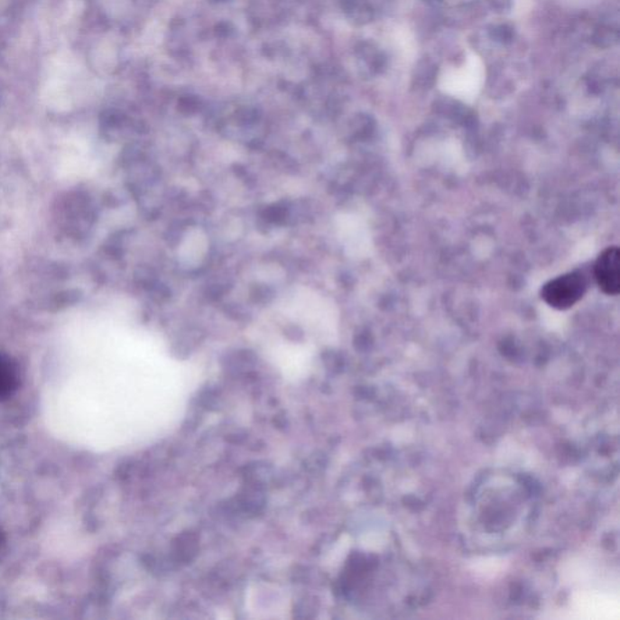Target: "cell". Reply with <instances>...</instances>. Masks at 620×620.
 I'll return each instance as SVG.
<instances>
[{"label": "cell", "instance_id": "6da1fadb", "mask_svg": "<svg viewBox=\"0 0 620 620\" xmlns=\"http://www.w3.org/2000/svg\"><path fill=\"white\" fill-rule=\"evenodd\" d=\"M588 279L583 272L566 273L551 280L541 289V296L548 306L558 310H569L586 295Z\"/></svg>", "mask_w": 620, "mask_h": 620}, {"label": "cell", "instance_id": "7a4b0ae2", "mask_svg": "<svg viewBox=\"0 0 620 620\" xmlns=\"http://www.w3.org/2000/svg\"><path fill=\"white\" fill-rule=\"evenodd\" d=\"M594 276L598 288L608 296L620 292V253L616 246H609L598 254L594 265Z\"/></svg>", "mask_w": 620, "mask_h": 620}, {"label": "cell", "instance_id": "3957f363", "mask_svg": "<svg viewBox=\"0 0 620 620\" xmlns=\"http://www.w3.org/2000/svg\"><path fill=\"white\" fill-rule=\"evenodd\" d=\"M19 385L17 368L8 356L0 354V400L8 399Z\"/></svg>", "mask_w": 620, "mask_h": 620}]
</instances>
